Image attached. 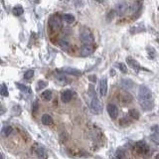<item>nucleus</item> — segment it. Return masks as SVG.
I'll use <instances>...</instances> for the list:
<instances>
[{
	"label": "nucleus",
	"mask_w": 159,
	"mask_h": 159,
	"mask_svg": "<svg viewBox=\"0 0 159 159\" xmlns=\"http://www.w3.org/2000/svg\"><path fill=\"white\" fill-rule=\"evenodd\" d=\"M138 96H139L140 101H151L152 98V92L147 88L146 86H141L138 91Z\"/></svg>",
	"instance_id": "nucleus-1"
},
{
	"label": "nucleus",
	"mask_w": 159,
	"mask_h": 159,
	"mask_svg": "<svg viewBox=\"0 0 159 159\" xmlns=\"http://www.w3.org/2000/svg\"><path fill=\"white\" fill-rule=\"evenodd\" d=\"M91 109L93 113L96 114H100L103 111V105H101V101L98 100V98H95L92 100V103H91Z\"/></svg>",
	"instance_id": "nucleus-2"
},
{
	"label": "nucleus",
	"mask_w": 159,
	"mask_h": 159,
	"mask_svg": "<svg viewBox=\"0 0 159 159\" xmlns=\"http://www.w3.org/2000/svg\"><path fill=\"white\" fill-rule=\"evenodd\" d=\"M81 41L84 43V45H91L93 42V37L91 31L85 30L81 33Z\"/></svg>",
	"instance_id": "nucleus-3"
},
{
	"label": "nucleus",
	"mask_w": 159,
	"mask_h": 159,
	"mask_svg": "<svg viewBox=\"0 0 159 159\" xmlns=\"http://www.w3.org/2000/svg\"><path fill=\"white\" fill-rule=\"evenodd\" d=\"M49 24H50L51 28L53 30H59L61 29L62 27V21H61V18L57 15H53L50 20H49Z\"/></svg>",
	"instance_id": "nucleus-4"
},
{
	"label": "nucleus",
	"mask_w": 159,
	"mask_h": 159,
	"mask_svg": "<svg viewBox=\"0 0 159 159\" xmlns=\"http://www.w3.org/2000/svg\"><path fill=\"white\" fill-rule=\"evenodd\" d=\"M106 111H108V113L109 114V116L113 119H116L117 116H118V108L116 105H113V103H109L106 106Z\"/></svg>",
	"instance_id": "nucleus-5"
},
{
	"label": "nucleus",
	"mask_w": 159,
	"mask_h": 159,
	"mask_svg": "<svg viewBox=\"0 0 159 159\" xmlns=\"http://www.w3.org/2000/svg\"><path fill=\"white\" fill-rule=\"evenodd\" d=\"M93 52V49L92 46L91 45H84L82 47V49H81V56L88 57V56H90Z\"/></svg>",
	"instance_id": "nucleus-6"
},
{
	"label": "nucleus",
	"mask_w": 159,
	"mask_h": 159,
	"mask_svg": "<svg viewBox=\"0 0 159 159\" xmlns=\"http://www.w3.org/2000/svg\"><path fill=\"white\" fill-rule=\"evenodd\" d=\"M136 151L140 154H145L149 151V147L147 146L145 143L143 142H138L136 144Z\"/></svg>",
	"instance_id": "nucleus-7"
},
{
	"label": "nucleus",
	"mask_w": 159,
	"mask_h": 159,
	"mask_svg": "<svg viewBox=\"0 0 159 159\" xmlns=\"http://www.w3.org/2000/svg\"><path fill=\"white\" fill-rule=\"evenodd\" d=\"M100 93L101 96H105L108 93V81L106 79H101V86H100Z\"/></svg>",
	"instance_id": "nucleus-8"
},
{
	"label": "nucleus",
	"mask_w": 159,
	"mask_h": 159,
	"mask_svg": "<svg viewBox=\"0 0 159 159\" xmlns=\"http://www.w3.org/2000/svg\"><path fill=\"white\" fill-rule=\"evenodd\" d=\"M72 98H73V93L69 90L65 91V92L62 93V95H61V100L65 103H69V101L72 100Z\"/></svg>",
	"instance_id": "nucleus-9"
},
{
	"label": "nucleus",
	"mask_w": 159,
	"mask_h": 159,
	"mask_svg": "<svg viewBox=\"0 0 159 159\" xmlns=\"http://www.w3.org/2000/svg\"><path fill=\"white\" fill-rule=\"evenodd\" d=\"M140 106L144 111H151L154 105H153L152 101H140Z\"/></svg>",
	"instance_id": "nucleus-10"
},
{
	"label": "nucleus",
	"mask_w": 159,
	"mask_h": 159,
	"mask_svg": "<svg viewBox=\"0 0 159 159\" xmlns=\"http://www.w3.org/2000/svg\"><path fill=\"white\" fill-rule=\"evenodd\" d=\"M36 154L40 159H47L48 158V153L47 151L45 150V148L43 147H38L36 149Z\"/></svg>",
	"instance_id": "nucleus-11"
},
{
	"label": "nucleus",
	"mask_w": 159,
	"mask_h": 159,
	"mask_svg": "<svg viewBox=\"0 0 159 159\" xmlns=\"http://www.w3.org/2000/svg\"><path fill=\"white\" fill-rule=\"evenodd\" d=\"M126 61H127V63L129 64V66L131 67L133 70H135V71H138V70L141 69V68H140L139 63L135 61V60H133V59H130V58H127V59H126Z\"/></svg>",
	"instance_id": "nucleus-12"
},
{
	"label": "nucleus",
	"mask_w": 159,
	"mask_h": 159,
	"mask_svg": "<svg viewBox=\"0 0 159 159\" xmlns=\"http://www.w3.org/2000/svg\"><path fill=\"white\" fill-rule=\"evenodd\" d=\"M41 120H42V123L45 124V125H51L53 123V118L49 114H43Z\"/></svg>",
	"instance_id": "nucleus-13"
},
{
	"label": "nucleus",
	"mask_w": 159,
	"mask_h": 159,
	"mask_svg": "<svg viewBox=\"0 0 159 159\" xmlns=\"http://www.w3.org/2000/svg\"><path fill=\"white\" fill-rule=\"evenodd\" d=\"M12 131H13V128L10 125H6V126H4L3 128H2L1 130V135L2 136H8V135H10L12 133Z\"/></svg>",
	"instance_id": "nucleus-14"
},
{
	"label": "nucleus",
	"mask_w": 159,
	"mask_h": 159,
	"mask_svg": "<svg viewBox=\"0 0 159 159\" xmlns=\"http://www.w3.org/2000/svg\"><path fill=\"white\" fill-rule=\"evenodd\" d=\"M133 82L131 80H128V79H124L121 81V86L125 88H131L133 87Z\"/></svg>",
	"instance_id": "nucleus-15"
},
{
	"label": "nucleus",
	"mask_w": 159,
	"mask_h": 159,
	"mask_svg": "<svg viewBox=\"0 0 159 159\" xmlns=\"http://www.w3.org/2000/svg\"><path fill=\"white\" fill-rule=\"evenodd\" d=\"M41 98H43L44 101H50L52 98V92L50 90H46L41 93Z\"/></svg>",
	"instance_id": "nucleus-16"
},
{
	"label": "nucleus",
	"mask_w": 159,
	"mask_h": 159,
	"mask_svg": "<svg viewBox=\"0 0 159 159\" xmlns=\"http://www.w3.org/2000/svg\"><path fill=\"white\" fill-rule=\"evenodd\" d=\"M23 13H24V9L22 8V6H15L13 8V14L15 16H21Z\"/></svg>",
	"instance_id": "nucleus-17"
},
{
	"label": "nucleus",
	"mask_w": 159,
	"mask_h": 159,
	"mask_svg": "<svg viewBox=\"0 0 159 159\" xmlns=\"http://www.w3.org/2000/svg\"><path fill=\"white\" fill-rule=\"evenodd\" d=\"M126 9H127V6L125 3H119L116 6V10L117 12H118V14H123V13L126 11Z\"/></svg>",
	"instance_id": "nucleus-18"
},
{
	"label": "nucleus",
	"mask_w": 159,
	"mask_h": 159,
	"mask_svg": "<svg viewBox=\"0 0 159 159\" xmlns=\"http://www.w3.org/2000/svg\"><path fill=\"white\" fill-rule=\"evenodd\" d=\"M63 19L68 24H72V23L75 21V16L73 14H65L63 16Z\"/></svg>",
	"instance_id": "nucleus-19"
},
{
	"label": "nucleus",
	"mask_w": 159,
	"mask_h": 159,
	"mask_svg": "<svg viewBox=\"0 0 159 159\" xmlns=\"http://www.w3.org/2000/svg\"><path fill=\"white\" fill-rule=\"evenodd\" d=\"M16 86H17L18 88H19L20 91H22V92L28 93H32V91H31L30 88L27 87V86H24V85H22V84H19V83H17Z\"/></svg>",
	"instance_id": "nucleus-20"
},
{
	"label": "nucleus",
	"mask_w": 159,
	"mask_h": 159,
	"mask_svg": "<svg viewBox=\"0 0 159 159\" xmlns=\"http://www.w3.org/2000/svg\"><path fill=\"white\" fill-rule=\"evenodd\" d=\"M0 95L3 96H9L8 90H7V87L5 84H2L1 88H0Z\"/></svg>",
	"instance_id": "nucleus-21"
},
{
	"label": "nucleus",
	"mask_w": 159,
	"mask_h": 159,
	"mask_svg": "<svg viewBox=\"0 0 159 159\" xmlns=\"http://www.w3.org/2000/svg\"><path fill=\"white\" fill-rule=\"evenodd\" d=\"M129 116L133 119H138L139 118V113L136 109H130L129 111Z\"/></svg>",
	"instance_id": "nucleus-22"
},
{
	"label": "nucleus",
	"mask_w": 159,
	"mask_h": 159,
	"mask_svg": "<svg viewBox=\"0 0 159 159\" xmlns=\"http://www.w3.org/2000/svg\"><path fill=\"white\" fill-rule=\"evenodd\" d=\"M59 46L61 47L62 49H68L70 47V44H69V42L68 41H66V40H64V39H61V40L59 41Z\"/></svg>",
	"instance_id": "nucleus-23"
},
{
	"label": "nucleus",
	"mask_w": 159,
	"mask_h": 159,
	"mask_svg": "<svg viewBox=\"0 0 159 159\" xmlns=\"http://www.w3.org/2000/svg\"><path fill=\"white\" fill-rule=\"evenodd\" d=\"M33 76H34V70H28V71L24 74V79L30 80L33 78Z\"/></svg>",
	"instance_id": "nucleus-24"
},
{
	"label": "nucleus",
	"mask_w": 159,
	"mask_h": 159,
	"mask_svg": "<svg viewBox=\"0 0 159 159\" xmlns=\"http://www.w3.org/2000/svg\"><path fill=\"white\" fill-rule=\"evenodd\" d=\"M65 71H66V73H68V74H71V75H75V76L81 75V72L78 71V70H75V69H70V68H68V69H66Z\"/></svg>",
	"instance_id": "nucleus-25"
},
{
	"label": "nucleus",
	"mask_w": 159,
	"mask_h": 159,
	"mask_svg": "<svg viewBox=\"0 0 159 159\" xmlns=\"http://www.w3.org/2000/svg\"><path fill=\"white\" fill-rule=\"evenodd\" d=\"M46 87H47V83L44 82V81H40V82L38 83V85H37V90L40 91V90H42V88H46Z\"/></svg>",
	"instance_id": "nucleus-26"
},
{
	"label": "nucleus",
	"mask_w": 159,
	"mask_h": 159,
	"mask_svg": "<svg viewBox=\"0 0 159 159\" xmlns=\"http://www.w3.org/2000/svg\"><path fill=\"white\" fill-rule=\"evenodd\" d=\"M122 101H123L124 103H129V101H132V96H131V95H128V93H125V95H123Z\"/></svg>",
	"instance_id": "nucleus-27"
},
{
	"label": "nucleus",
	"mask_w": 159,
	"mask_h": 159,
	"mask_svg": "<svg viewBox=\"0 0 159 159\" xmlns=\"http://www.w3.org/2000/svg\"><path fill=\"white\" fill-rule=\"evenodd\" d=\"M119 124H120L121 126H126V125H128L129 124V120L126 118V117H124V118H122L119 120Z\"/></svg>",
	"instance_id": "nucleus-28"
},
{
	"label": "nucleus",
	"mask_w": 159,
	"mask_h": 159,
	"mask_svg": "<svg viewBox=\"0 0 159 159\" xmlns=\"http://www.w3.org/2000/svg\"><path fill=\"white\" fill-rule=\"evenodd\" d=\"M88 95L90 96H92L93 98H96V92H95V88H93V86H90V88H88Z\"/></svg>",
	"instance_id": "nucleus-29"
},
{
	"label": "nucleus",
	"mask_w": 159,
	"mask_h": 159,
	"mask_svg": "<svg viewBox=\"0 0 159 159\" xmlns=\"http://www.w3.org/2000/svg\"><path fill=\"white\" fill-rule=\"evenodd\" d=\"M118 67H119V69H120V71L122 73H126L127 72V68L125 66V64H123V63H119L118 64Z\"/></svg>",
	"instance_id": "nucleus-30"
},
{
	"label": "nucleus",
	"mask_w": 159,
	"mask_h": 159,
	"mask_svg": "<svg viewBox=\"0 0 159 159\" xmlns=\"http://www.w3.org/2000/svg\"><path fill=\"white\" fill-rule=\"evenodd\" d=\"M37 109H38V103L37 101H35V103H34V105H33V113H36V111H37Z\"/></svg>",
	"instance_id": "nucleus-31"
},
{
	"label": "nucleus",
	"mask_w": 159,
	"mask_h": 159,
	"mask_svg": "<svg viewBox=\"0 0 159 159\" xmlns=\"http://www.w3.org/2000/svg\"><path fill=\"white\" fill-rule=\"evenodd\" d=\"M88 79H90L91 81H92L93 83H95L96 82V76H90V77H88Z\"/></svg>",
	"instance_id": "nucleus-32"
},
{
	"label": "nucleus",
	"mask_w": 159,
	"mask_h": 159,
	"mask_svg": "<svg viewBox=\"0 0 159 159\" xmlns=\"http://www.w3.org/2000/svg\"><path fill=\"white\" fill-rule=\"evenodd\" d=\"M0 159H3V155H2L1 153H0Z\"/></svg>",
	"instance_id": "nucleus-33"
},
{
	"label": "nucleus",
	"mask_w": 159,
	"mask_h": 159,
	"mask_svg": "<svg viewBox=\"0 0 159 159\" xmlns=\"http://www.w3.org/2000/svg\"><path fill=\"white\" fill-rule=\"evenodd\" d=\"M155 159H159V154H157L155 156Z\"/></svg>",
	"instance_id": "nucleus-34"
},
{
	"label": "nucleus",
	"mask_w": 159,
	"mask_h": 159,
	"mask_svg": "<svg viewBox=\"0 0 159 159\" xmlns=\"http://www.w3.org/2000/svg\"><path fill=\"white\" fill-rule=\"evenodd\" d=\"M0 64H2V61H1V59H0Z\"/></svg>",
	"instance_id": "nucleus-35"
}]
</instances>
